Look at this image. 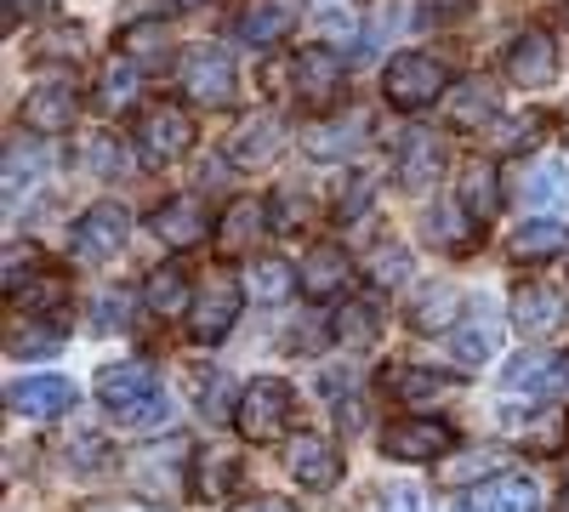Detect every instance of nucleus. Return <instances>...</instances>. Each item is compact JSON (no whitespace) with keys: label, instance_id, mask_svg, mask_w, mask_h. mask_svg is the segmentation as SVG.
<instances>
[{"label":"nucleus","instance_id":"7ed1b4c3","mask_svg":"<svg viewBox=\"0 0 569 512\" xmlns=\"http://www.w3.org/2000/svg\"><path fill=\"white\" fill-rule=\"evenodd\" d=\"M382 91H388V103L416 114V109H433L445 91H450V69L433 58V52H399L382 74Z\"/></svg>","mask_w":569,"mask_h":512},{"label":"nucleus","instance_id":"cd10ccee","mask_svg":"<svg viewBox=\"0 0 569 512\" xmlns=\"http://www.w3.org/2000/svg\"><path fill=\"white\" fill-rule=\"evenodd\" d=\"M512 262H547V257H563L569 251V222H552V217H541V222H525L512 234Z\"/></svg>","mask_w":569,"mask_h":512},{"label":"nucleus","instance_id":"1a4fd4ad","mask_svg":"<svg viewBox=\"0 0 569 512\" xmlns=\"http://www.w3.org/2000/svg\"><path fill=\"white\" fill-rule=\"evenodd\" d=\"M149 228H154V240H160V245H171V251H194V245H206V234H211V211H206L200 194H171V200L154 205Z\"/></svg>","mask_w":569,"mask_h":512},{"label":"nucleus","instance_id":"f8f14e48","mask_svg":"<svg viewBox=\"0 0 569 512\" xmlns=\"http://www.w3.org/2000/svg\"><path fill=\"white\" fill-rule=\"evenodd\" d=\"M284 461H291L297 484H308V490H337V479H342V450L319 433H291L284 439Z\"/></svg>","mask_w":569,"mask_h":512},{"label":"nucleus","instance_id":"a878e982","mask_svg":"<svg viewBox=\"0 0 569 512\" xmlns=\"http://www.w3.org/2000/svg\"><path fill=\"white\" fill-rule=\"evenodd\" d=\"M46 171V149H40V137H12L7 143V211H18V194H29L34 182Z\"/></svg>","mask_w":569,"mask_h":512},{"label":"nucleus","instance_id":"c9c22d12","mask_svg":"<svg viewBox=\"0 0 569 512\" xmlns=\"http://www.w3.org/2000/svg\"><path fill=\"white\" fill-rule=\"evenodd\" d=\"M142 297H149V313H160V319L194 313V308H188V279H182V268H154L149 285H142Z\"/></svg>","mask_w":569,"mask_h":512},{"label":"nucleus","instance_id":"c85d7f7f","mask_svg":"<svg viewBox=\"0 0 569 512\" xmlns=\"http://www.w3.org/2000/svg\"><path fill=\"white\" fill-rule=\"evenodd\" d=\"M291 291H302L291 262L262 257V262H251V268H246V297H251V302H262V308H279L284 297H291Z\"/></svg>","mask_w":569,"mask_h":512},{"label":"nucleus","instance_id":"4be33fe9","mask_svg":"<svg viewBox=\"0 0 569 512\" xmlns=\"http://www.w3.org/2000/svg\"><path fill=\"white\" fill-rule=\"evenodd\" d=\"M370 126V114H348V120H319L313 131H302V149L313 154V160H342V154H353L359 143H365V131Z\"/></svg>","mask_w":569,"mask_h":512},{"label":"nucleus","instance_id":"8fccbe9b","mask_svg":"<svg viewBox=\"0 0 569 512\" xmlns=\"http://www.w3.org/2000/svg\"><path fill=\"white\" fill-rule=\"evenodd\" d=\"M228 512H297L284 495H246V501H233Z\"/></svg>","mask_w":569,"mask_h":512},{"label":"nucleus","instance_id":"2f4dec72","mask_svg":"<svg viewBox=\"0 0 569 512\" xmlns=\"http://www.w3.org/2000/svg\"><path fill=\"white\" fill-rule=\"evenodd\" d=\"M501 468H507V450H467V455H445L433 479H439L445 490H461V484L490 479V473H501Z\"/></svg>","mask_w":569,"mask_h":512},{"label":"nucleus","instance_id":"b1692460","mask_svg":"<svg viewBox=\"0 0 569 512\" xmlns=\"http://www.w3.org/2000/svg\"><path fill=\"white\" fill-rule=\"evenodd\" d=\"M467 313V297L450 285V279H439V285H421L416 302H410V331H450V319Z\"/></svg>","mask_w":569,"mask_h":512},{"label":"nucleus","instance_id":"bb28decb","mask_svg":"<svg viewBox=\"0 0 569 512\" xmlns=\"http://www.w3.org/2000/svg\"><path fill=\"white\" fill-rule=\"evenodd\" d=\"M439 171H445V143L433 131H410L405 154H399V182H405V189H427Z\"/></svg>","mask_w":569,"mask_h":512},{"label":"nucleus","instance_id":"6ab92c4d","mask_svg":"<svg viewBox=\"0 0 569 512\" xmlns=\"http://www.w3.org/2000/svg\"><path fill=\"white\" fill-rule=\"evenodd\" d=\"M297 29V0H246L233 18V40L246 46H273Z\"/></svg>","mask_w":569,"mask_h":512},{"label":"nucleus","instance_id":"ea45409f","mask_svg":"<svg viewBox=\"0 0 569 512\" xmlns=\"http://www.w3.org/2000/svg\"><path fill=\"white\" fill-rule=\"evenodd\" d=\"M563 189L569 182L558 177V165H536L525 182H518V200L525 205H552V200H563Z\"/></svg>","mask_w":569,"mask_h":512},{"label":"nucleus","instance_id":"5fc2aeb1","mask_svg":"<svg viewBox=\"0 0 569 512\" xmlns=\"http://www.w3.org/2000/svg\"><path fill=\"white\" fill-rule=\"evenodd\" d=\"M563 512H569V468H563Z\"/></svg>","mask_w":569,"mask_h":512},{"label":"nucleus","instance_id":"603ef678","mask_svg":"<svg viewBox=\"0 0 569 512\" xmlns=\"http://www.w3.org/2000/svg\"><path fill=\"white\" fill-rule=\"evenodd\" d=\"M52 0H7V29H18V12H46Z\"/></svg>","mask_w":569,"mask_h":512},{"label":"nucleus","instance_id":"aec40b11","mask_svg":"<svg viewBox=\"0 0 569 512\" xmlns=\"http://www.w3.org/2000/svg\"><path fill=\"white\" fill-rule=\"evenodd\" d=\"M297 285H302V297L308 302H330L342 285H348V251L342 245H313L308 257H302V268H297Z\"/></svg>","mask_w":569,"mask_h":512},{"label":"nucleus","instance_id":"58836bf2","mask_svg":"<svg viewBox=\"0 0 569 512\" xmlns=\"http://www.w3.org/2000/svg\"><path fill=\"white\" fill-rule=\"evenodd\" d=\"M228 479H233V455H228V450H206V455H200V479H194L200 501L228 495Z\"/></svg>","mask_w":569,"mask_h":512},{"label":"nucleus","instance_id":"f257e3e1","mask_svg":"<svg viewBox=\"0 0 569 512\" xmlns=\"http://www.w3.org/2000/svg\"><path fill=\"white\" fill-rule=\"evenodd\" d=\"M98 399L114 428H166L171 399L160 393V377L149 359H114L98 370Z\"/></svg>","mask_w":569,"mask_h":512},{"label":"nucleus","instance_id":"a18cd8bd","mask_svg":"<svg viewBox=\"0 0 569 512\" xmlns=\"http://www.w3.org/2000/svg\"><path fill=\"white\" fill-rule=\"evenodd\" d=\"M541 137V114H525V120H507L501 137H496V149H530Z\"/></svg>","mask_w":569,"mask_h":512},{"label":"nucleus","instance_id":"c756f323","mask_svg":"<svg viewBox=\"0 0 569 512\" xmlns=\"http://www.w3.org/2000/svg\"><path fill=\"white\" fill-rule=\"evenodd\" d=\"M456 200H461V211H467L472 222L485 228V222L501 211V182H496V165H467V171H461Z\"/></svg>","mask_w":569,"mask_h":512},{"label":"nucleus","instance_id":"4468645a","mask_svg":"<svg viewBox=\"0 0 569 512\" xmlns=\"http://www.w3.org/2000/svg\"><path fill=\"white\" fill-rule=\"evenodd\" d=\"M507 74H512L518 86H530V91L552 86V80H558V46H552L541 29H518L512 46H507Z\"/></svg>","mask_w":569,"mask_h":512},{"label":"nucleus","instance_id":"473e14b6","mask_svg":"<svg viewBox=\"0 0 569 512\" xmlns=\"http://www.w3.org/2000/svg\"><path fill=\"white\" fill-rule=\"evenodd\" d=\"M388 388L399 393V404H433V399H445L456 388V377H445V370H410V364H399V370H388Z\"/></svg>","mask_w":569,"mask_h":512},{"label":"nucleus","instance_id":"a19ab883","mask_svg":"<svg viewBox=\"0 0 569 512\" xmlns=\"http://www.w3.org/2000/svg\"><path fill=\"white\" fill-rule=\"evenodd\" d=\"M126 58H131V63L166 58V29H160V23H131V29H126Z\"/></svg>","mask_w":569,"mask_h":512},{"label":"nucleus","instance_id":"49530a36","mask_svg":"<svg viewBox=\"0 0 569 512\" xmlns=\"http://www.w3.org/2000/svg\"><path fill=\"white\" fill-rule=\"evenodd\" d=\"M34 58H80V29H58V34H46V46H34Z\"/></svg>","mask_w":569,"mask_h":512},{"label":"nucleus","instance_id":"9d476101","mask_svg":"<svg viewBox=\"0 0 569 512\" xmlns=\"http://www.w3.org/2000/svg\"><path fill=\"white\" fill-rule=\"evenodd\" d=\"M126 211L114 205V200H103V205H91L80 222H74V234H69V257L74 262H109L120 245H126Z\"/></svg>","mask_w":569,"mask_h":512},{"label":"nucleus","instance_id":"4c0bfd02","mask_svg":"<svg viewBox=\"0 0 569 512\" xmlns=\"http://www.w3.org/2000/svg\"><path fill=\"white\" fill-rule=\"evenodd\" d=\"M376 331H382V308H376V302H353V308L337 313V337L353 342V348L376 342Z\"/></svg>","mask_w":569,"mask_h":512},{"label":"nucleus","instance_id":"20e7f679","mask_svg":"<svg viewBox=\"0 0 569 512\" xmlns=\"http://www.w3.org/2000/svg\"><path fill=\"white\" fill-rule=\"evenodd\" d=\"M194 149V120H188L177 103H149L137 120V154L142 165H171Z\"/></svg>","mask_w":569,"mask_h":512},{"label":"nucleus","instance_id":"39448f33","mask_svg":"<svg viewBox=\"0 0 569 512\" xmlns=\"http://www.w3.org/2000/svg\"><path fill=\"white\" fill-rule=\"evenodd\" d=\"M240 302H246V279H233V273H206V285L194 297V337L211 348L233 331V319H240Z\"/></svg>","mask_w":569,"mask_h":512},{"label":"nucleus","instance_id":"6e6552de","mask_svg":"<svg viewBox=\"0 0 569 512\" xmlns=\"http://www.w3.org/2000/svg\"><path fill=\"white\" fill-rule=\"evenodd\" d=\"M512 324L525 331L530 342H547L569 324V297L558 285H541V279H525V285L512 291Z\"/></svg>","mask_w":569,"mask_h":512},{"label":"nucleus","instance_id":"dca6fc26","mask_svg":"<svg viewBox=\"0 0 569 512\" xmlns=\"http://www.w3.org/2000/svg\"><path fill=\"white\" fill-rule=\"evenodd\" d=\"M74 86L69 80H46V86H34L29 98H23V126L34 131V137H58V131H69L74 126Z\"/></svg>","mask_w":569,"mask_h":512},{"label":"nucleus","instance_id":"09e8293b","mask_svg":"<svg viewBox=\"0 0 569 512\" xmlns=\"http://www.w3.org/2000/svg\"><path fill=\"white\" fill-rule=\"evenodd\" d=\"M114 324H126V291H103L98 297V331H114Z\"/></svg>","mask_w":569,"mask_h":512},{"label":"nucleus","instance_id":"e433bc0d","mask_svg":"<svg viewBox=\"0 0 569 512\" xmlns=\"http://www.w3.org/2000/svg\"><path fill=\"white\" fill-rule=\"evenodd\" d=\"M137 63L131 58H114L109 69H103V80H98V109L103 114H126L131 103H137Z\"/></svg>","mask_w":569,"mask_h":512},{"label":"nucleus","instance_id":"79ce46f5","mask_svg":"<svg viewBox=\"0 0 569 512\" xmlns=\"http://www.w3.org/2000/svg\"><path fill=\"white\" fill-rule=\"evenodd\" d=\"M405 273H410V257H405V245H382V251H376V268H370V279H376V285H405Z\"/></svg>","mask_w":569,"mask_h":512},{"label":"nucleus","instance_id":"3c124183","mask_svg":"<svg viewBox=\"0 0 569 512\" xmlns=\"http://www.w3.org/2000/svg\"><path fill=\"white\" fill-rule=\"evenodd\" d=\"M86 512H166V506H154V501H98Z\"/></svg>","mask_w":569,"mask_h":512},{"label":"nucleus","instance_id":"393cba45","mask_svg":"<svg viewBox=\"0 0 569 512\" xmlns=\"http://www.w3.org/2000/svg\"><path fill=\"white\" fill-rule=\"evenodd\" d=\"M507 433H512V439H525V444L541 450V455H552V450H563L569 422H563V410H558V404H536V415H530V410H525V415H512V410H507Z\"/></svg>","mask_w":569,"mask_h":512},{"label":"nucleus","instance_id":"de8ad7c7","mask_svg":"<svg viewBox=\"0 0 569 512\" xmlns=\"http://www.w3.org/2000/svg\"><path fill=\"white\" fill-rule=\"evenodd\" d=\"M472 12V0H421V23H456Z\"/></svg>","mask_w":569,"mask_h":512},{"label":"nucleus","instance_id":"f03ea898","mask_svg":"<svg viewBox=\"0 0 569 512\" xmlns=\"http://www.w3.org/2000/svg\"><path fill=\"white\" fill-rule=\"evenodd\" d=\"M291 415H297V393L284 377H257L246 393H240V410L233 422L251 444H273V439H291Z\"/></svg>","mask_w":569,"mask_h":512},{"label":"nucleus","instance_id":"7c9ffc66","mask_svg":"<svg viewBox=\"0 0 569 512\" xmlns=\"http://www.w3.org/2000/svg\"><path fill=\"white\" fill-rule=\"evenodd\" d=\"M63 331H69V324L58 313H23V324H12V331H7V348L12 353H58Z\"/></svg>","mask_w":569,"mask_h":512},{"label":"nucleus","instance_id":"ddd939ff","mask_svg":"<svg viewBox=\"0 0 569 512\" xmlns=\"http://www.w3.org/2000/svg\"><path fill=\"white\" fill-rule=\"evenodd\" d=\"M291 86L302 103H330L342 98V52H330V46H302L297 63H291Z\"/></svg>","mask_w":569,"mask_h":512},{"label":"nucleus","instance_id":"864d4df0","mask_svg":"<svg viewBox=\"0 0 569 512\" xmlns=\"http://www.w3.org/2000/svg\"><path fill=\"white\" fill-rule=\"evenodd\" d=\"M194 7H211V0H160V12H194Z\"/></svg>","mask_w":569,"mask_h":512},{"label":"nucleus","instance_id":"2eb2a0df","mask_svg":"<svg viewBox=\"0 0 569 512\" xmlns=\"http://www.w3.org/2000/svg\"><path fill=\"white\" fill-rule=\"evenodd\" d=\"M12 410L29 415V422H52V415H69L74 410V382L69 377H18L7 388Z\"/></svg>","mask_w":569,"mask_h":512},{"label":"nucleus","instance_id":"0eeeda50","mask_svg":"<svg viewBox=\"0 0 569 512\" xmlns=\"http://www.w3.org/2000/svg\"><path fill=\"white\" fill-rule=\"evenodd\" d=\"M182 86H188V103H200V109L233 103V58H228V46H194V52L182 58Z\"/></svg>","mask_w":569,"mask_h":512},{"label":"nucleus","instance_id":"37998d69","mask_svg":"<svg viewBox=\"0 0 569 512\" xmlns=\"http://www.w3.org/2000/svg\"><path fill=\"white\" fill-rule=\"evenodd\" d=\"M86 165H91V177H114V171H120V143H114L109 131L86 143Z\"/></svg>","mask_w":569,"mask_h":512},{"label":"nucleus","instance_id":"6e6d98bb","mask_svg":"<svg viewBox=\"0 0 569 512\" xmlns=\"http://www.w3.org/2000/svg\"><path fill=\"white\" fill-rule=\"evenodd\" d=\"M563 143H569V120H563Z\"/></svg>","mask_w":569,"mask_h":512},{"label":"nucleus","instance_id":"c03bdc74","mask_svg":"<svg viewBox=\"0 0 569 512\" xmlns=\"http://www.w3.org/2000/svg\"><path fill=\"white\" fill-rule=\"evenodd\" d=\"M376 512H427V501H421L416 484H388L382 495H376Z\"/></svg>","mask_w":569,"mask_h":512},{"label":"nucleus","instance_id":"412c9836","mask_svg":"<svg viewBox=\"0 0 569 512\" xmlns=\"http://www.w3.org/2000/svg\"><path fill=\"white\" fill-rule=\"evenodd\" d=\"M501 120V91L490 80H461L450 91V126L456 131H485Z\"/></svg>","mask_w":569,"mask_h":512},{"label":"nucleus","instance_id":"423d86ee","mask_svg":"<svg viewBox=\"0 0 569 512\" xmlns=\"http://www.w3.org/2000/svg\"><path fill=\"white\" fill-rule=\"evenodd\" d=\"M501 382H507V393H530L541 404H558V399H569V353H518V359H507Z\"/></svg>","mask_w":569,"mask_h":512},{"label":"nucleus","instance_id":"5701e85b","mask_svg":"<svg viewBox=\"0 0 569 512\" xmlns=\"http://www.w3.org/2000/svg\"><path fill=\"white\" fill-rule=\"evenodd\" d=\"M262 228H268V205L262 200H233L222 228H217V251L222 257H246L262 240Z\"/></svg>","mask_w":569,"mask_h":512},{"label":"nucleus","instance_id":"f3484780","mask_svg":"<svg viewBox=\"0 0 569 512\" xmlns=\"http://www.w3.org/2000/svg\"><path fill=\"white\" fill-rule=\"evenodd\" d=\"M284 149V126H279V114H246L240 126L228 131V160L233 165H268L273 154Z\"/></svg>","mask_w":569,"mask_h":512},{"label":"nucleus","instance_id":"f704fd0d","mask_svg":"<svg viewBox=\"0 0 569 512\" xmlns=\"http://www.w3.org/2000/svg\"><path fill=\"white\" fill-rule=\"evenodd\" d=\"M485 506L490 512H541V484L530 473H501L485 490Z\"/></svg>","mask_w":569,"mask_h":512},{"label":"nucleus","instance_id":"a211bd4d","mask_svg":"<svg viewBox=\"0 0 569 512\" xmlns=\"http://www.w3.org/2000/svg\"><path fill=\"white\" fill-rule=\"evenodd\" d=\"M496 348H501V319L479 302V308H467V319L456 324V337H450V359L461 364V370H479L485 359H496Z\"/></svg>","mask_w":569,"mask_h":512},{"label":"nucleus","instance_id":"72a5a7b5","mask_svg":"<svg viewBox=\"0 0 569 512\" xmlns=\"http://www.w3.org/2000/svg\"><path fill=\"white\" fill-rule=\"evenodd\" d=\"M479 234H485V228L472 222L461 205H433V217H427V240L445 245V251H467Z\"/></svg>","mask_w":569,"mask_h":512},{"label":"nucleus","instance_id":"9b49d317","mask_svg":"<svg viewBox=\"0 0 569 512\" xmlns=\"http://www.w3.org/2000/svg\"><path fill=\"white\" fill-rule=\"evenodd\" d=\"M450 450H456V433L445 422H433V415H410V422L382 428V455H393V461H433Z\"/></svg>","mask_w":569,"mask_h":512}]
</instances>
